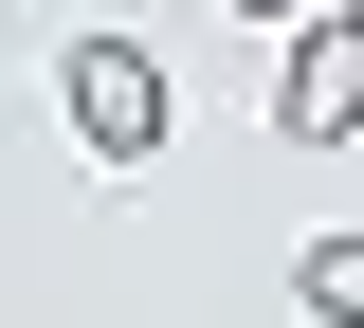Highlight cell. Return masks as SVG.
<instances>
[{"label":"cell","mask_w":364,"mask_h":328,"mask_svg":"<svg viewBox=\"0 0 364 328\" xmlns=\"http://www.w3.org/2000/svg\"><path fill=\"white\" fill-rule=\"evenodd\" d=\"M55 92H73V146H91V164H146V146H164V55H146V37H73Z\"/></svg>","instance_id":"cell-1"},{"label":"cell","mask_w":364,"mask_h":328,"mask_svg":"<svg viewBox=\"0 0 364 328\" xmlns=\"http://www.w3.org/2000/svg\"><path fill=\"white\" fill-rule=\"evenodd\" d=\"M273 128H291V146H346V128H364V18H291Z\"/></svg>","instance_id":"cell-2"},{"label":"cell","mask_w":364,"mask_h":328,"mask_svg":"<svg viewBox=\"0 0 364 328\" xmlns=\"http://www.w3.org/2000/svg\"><path fill=\"white\" fill-rule=\"evenodd\" d=\"M291 292H310L328 328H364V219H346V237H310V255H291Z\"/></svg>","instance_id":"cell-3"}]
</instances>
